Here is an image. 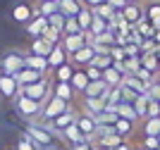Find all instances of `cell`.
Instances as JSON below:
<instances>
[{
    "label": "cell",
    "mask_w": 160,
    "mask_h": 150,
    "mask_svg": "<svg viewBox=\"0 0 160 150\" xmlns=\"http://www.w3.org/2000/svg\"><path fill=\"white\" fill-rule=\"evenodd\" d=\"M115 112H117L122 119H132V122H136V124L141 122L139 114H136V110H134V103H129V100H122V103L115 107Z\"/></svg>",
    "instance_id": "cb8c5ba5"
},
{
    "label": "cell",
    "mask_w": 160,
    "mask_h": 150,
    "mask_svg": "<svg viewBox=\"0 0 160 150\" xmlns=\"http://www.w3.org/2000/svg\"><path fill=\"white\" fill-rule=\"evenodd\" d=\"M74 124L79 126V131L88 138V141H91V138L96 136V131H98V119H96V114H91V112H79Z\"/></svg>",
    "instance_id": "ba28073f"
},
{
    "label": "cell",
    "mask_w": 160,
    "mask_h": 150,
    "mask_svg": "<svg viewBox=\"0 0 160 150\" xmlns=\"http://www.w3.org/2000/svg\"><path fill=\"white\" fill-rule=\"evenodd\" d=\"M146 117H160V100L148 98V110H146Z\"/></svg>",
    "instance_id": "7bdbcfd3"
},
{
    "label": "cell",
    "mask_w": 160,
    "mask_h": 150,
    "mask_svg": "<svg viewBox=\"0 0 160 150\" xmlns=\"http://www.w3.org/2000/svg\"><path fill=\"white\" fill-rule=\"evenodd\" d=\"M124 69H122L117 62H115L112 67H108L105 72H103V81H105L108 86H122V81H124Z\"/></svg>",
    "instance_id": "2e32d148"
},
{
    "label": "cell",
    "mask_w": 160,
    "mask_h": 150,
    "mask_svg": "<svg viewBox=\"0 0 160 150\" xmlns=\"http://www.w3.org/2000/svg\"><path fill=\"white\" fill-rule=\"evenodd\" d=\"M122 95H124V100H129V103H134V100L139 98V93H134L132 88H127V86H122Z\"/></svg>",
    "instance_id": "681fc988"
},
{
    "label": "cell",
    "mask_w": 160,
    "mask_h": 150,
    "mask_svg": "<svg viewBox=\"0 0 160 150\" xmlns=\"http://www.w3.org/2000/svg\"><path fill=\"white\" fill-rule=\"evenodd\" d=\"M141 148H160V138L158 136H143L141 138Z\"/></svg>",
    "instance_id": "f6af8a7d"
},
{
    "label": "cell",
    "mask_w": 160,
    "mask_h": 150,
    "mask_svg": "<svg viewBox=\"0 0 160 150\" xmlns=\"http://www.w3.org/2000/svg\"><path fill=\"white\" fill-rule=\"evenodd\" d=\"M48 24H50V26H55L58 31H65V24H67V14H62L60 10H58L55 14H50V17H48Z\"/></svg>",
    "instance_id": "60d3db41"
},
{
    "label": "cell",
    "mask_w": 160,
    "mask_h": 150,
    "mask_svg": "<svg viewBox=\"0 0 160 150\" xmlns=\"http://www.w3.org/2000/svg\"><path fill=\"white\" fill-rule=\"evenodd\" d=\"M110 150H132V145H129L127 141H122L120 145H115V148H110Z\"/></svg>",
    "instance_id": "f5cc1de1"
},
{
    "label": "cell",
    "mask_w": 160,
    "mask_h": 150,
    "mask_svg": "<svg viewBox=\"0 0 160 150\" xmlns=\"http://www.w3.org/2000/svg\"><path fill=\"white\" fill-rule=\"evenodd\" d=\"M88 81H91V79H88V74H86V67H77L74 74H72V79H69V84L74 86V91L79 93V95L84 93V88L88 86Z\"/></svg>",
    "instance_id": "d6986e66"
},
{
    "label": "cell",
    "mask_w": 160,
    "mask_h": 150,
    "mask_svg": "<svg viewBox=\"0 0 160 150\" xmlns=\"http://www.w3.org/2000/svg\"><path fill=\"white\" fill-rule=\"evenodd\" d=\"M148 95L153 100H160V84H158V79H155V84L148 86Z\"/></svg>",
    "instance_id": "7dc6e473"
},
{
    "label": "cell",
    "mask_w": 160,
    "mask_h": 150,
    "mask_svg": "<svg viewBox=\"0 0 160 150\" xmlns=\"http://www.w3.org/2000/svg\"><path fill=\"white\" fill-rule=\"evenodd\" d=\"M134 31L139 33V36H143V38H153V36H155V29H153V24H151V22H148V19L139 22Z\"/></svg>",
    "instance_id": "74e56055"
},
{
    "label": "cell",
    "mask_w": 160,
    "mask_h": 150,
    "mask_svg": "<svg viewBox=\"0 0 160 150\" xmlns=\"http://www.w3.org/2000/svg\"><path fill=\"white\" fill-rule=\"evenodd\" d=\"M115 12H117V10H115L112 5H98V7H93V14L96 17H103V19L105 22H110V24H112V19H115Z\"/></svg>",
    "instance_id": "e575fe53"
},
{
    "label": "cell",
    "mask_w": 160,
    "mask_h": 150,
    "mask_svg": "<svg viewBox=\"0 0 160 150\" xmlns=\"http://www.w3.org/2000/svg\"><path fill=\"white\" fill-rule=\"evenodd\" d=\"M158 150H160V148H158Z\"/></svg>",
    "instance_id": "be15d7a7"
},
{
    "label": "cell",
    "mask_w": 160,
    "mask_h": 150,
    "mask_svg": "<svg viewBox=\"0 0 160 150\" xmlns=\"http://www.w3.org/2000/svg\"><path fill=\"white\" fill-rule=\"evenodd\" d=\"M24 133H27L41 150H58L60 148L62 136H58L55 131H50V126L43 124V122H27V124H24Z\"/></svg>",
    "instance_id": "6da1fadb"
},
{
    "label": "cell",
    "mask_w": 160,
    "mask_h": 150,
    "mask_svg": "<svg viewBox=\"0 0 160 150\" xmlns=\"http://www.w3.org/2000/svg\"><path fill=\"white\" fill-rule=\"evenodd\" d=\"M74 69H77V67L67 60V62H62L60 67L50 69V74H48V76L53 79V81H69V79H72V74H74Z\"/></svg>",
    "instance_id": "ac0fdd59"
},
{
    "label": "cell",
    "mask_w": 160,
    "mask_h": 150,
    "mask_svg": "<svg viewBox=\"0 0 160 150\" xmlns=\"http://www.w3.org/2000/svg\"><path fill=\"white\" fill-rule=\"evenodd\" d=\"M58 5H60V12L67 14V17H77L79 10L84 7L81 0H58Z\"/></svg>",
    "instance_id": "f546056e"
},
{
    "label": "cell",
    "mask_w": 160,
    "mask_h": 150,
    "mask_svg": "<svg viewBox=\"0 0 160 150\" xmlns=\"http://www.w3.org/2000/svg\"><path fill=\"white\" fill-rule=\"evenodd\" d=\"M158 138H160V136H158Z\"/></svg>",
    "instance_id": "6125c7cd"
},
{
    "label": "cell",
    "mask_w": 160,
    "mask_h": 150,
    "mask_svg": "<svg viewBox=\"0 0 160 150\" xmlns=\"http://www.w3.org/2000/svg\"><path fill=\"white\" fill-rule=\"evenodd\" d=\"M93 17H96V14H93V10H91V7L84 5V7L79 10V14H77V22H79V29H81L84 33L91 29V24H93Z\"/></svg>",
    "instance_id": "f1b7e54d"
},
{
    "label": "cell",
    "mask_w": 160,
    "mask_h": 150,
    "mask_svg": "<svg viewBox=\"0 0 160 150\" xmlns=\"http://www.w3.org/2000/svg\"><path fill=\"white\" fill-rule=\"evenodd\" d=\"M86 74H88L91 81H100V79H103V69H98V67H93V65L86 67Z\"/></svg>",
    "instance_id": "bcb514c9"
},
{
    "label": "cell",
    "mask_w": 160,
    "mask_h": 150,
    "mask_svg": "<svg viewBox=\"0 0 160 150\" xmlns=\"http://www.w3.org/2000/svg\"><path fill=\"white\" fill-rule=\"evenodd\" d=\"M141 133L143 136H160V117L141 119Z\"/></svg>",
    "instance_id": "d4e9b609"
},
{
    "label": "cell",
    "mask_w": 160,
    "mask_h": 150,
    "mask_svg": "<svg viewBox=\"0 0 160 150\" xmlns=\"http://www.w3.org/2000/svg\"><path fill=\"white\" fill-rule=\"evenodd\" d=\"M108 88H110V86H108L103 79H100V81H88V86L84 88L81 95H84V98H103V93H105Z\"/></svg>",
    "instance_id": "7402d4cb"
},
{
    "label": "cell",
    "mask_w": 160,
    "mask_h": 150,
    "mask_svg": "<svg viewBox=\"0 0 160 150\" xmlns=\"http://www.w3.org/2000/svg\"><path fill=\"white\" fill-rule=\"evenodd\" d=\"M153 52H155V55L160 57V43H155V50H153Z\"/></svg>",
    "instance_id": "9f6ffc18"
},
{
    "label": "cell",
    "mask_w": 160,
    "mask_h": 150,
    "mask_svg": "<svg viewBox=\"0 0 160 150\" xmlns=\"http://www.w3.org/2000/svg\"><path fill=\"white\" fill-rule=\"evenodd\" d=\"M122 86H127V88H132L134 93H139V95H143V93L148 91V86L141 81L136 74H124V81H122Z\"/></svg>",
    "instance_id": "83f0119b"
},
{
    "label": "cell",
    "mask_w": 160,
    "mask_h": 150,
    "mask_svg": "<svg viewBox=\"0 0 160 150\" xmlns=\"http://www.w3.org/2000/svg\"><path fill=\"white\" fill-rule=\"evenodd\" d=\"M79 22H77V17H67V24H65V31L62 33H79Z\"/></svg>",
    "instance_id": "ee69618b"
},
{
    "label": "cell",
    "mask_w": 160,
    "mask_h": 150,
    "mask_svg": "<svg viewBox=\"0 0 160 150\" xmlns=\"http://www.w3.org/2000/svg\"><path fill=\"white\" fill-rule=\"evenodd\" d=\"M141 150H155V148H141Z\"/></svg>",
    "instance_id": "6f0895ef"
},
{
    "label": "cell",
    "mask_w": 160,
    "mask_h": 150,
    "mask_svg": "<svg viewBox=\"0 0 160 150\" xmlns=\"http://www.w3.org/2000/svg\"><path fill=\"white\" fill-rule=\"evenodd\" d=\"M153 41H155V43H160V29H158V31H155V36H153Z\"/></svg>",
    "instance_id": "db71d44e"
},
{
    "label": "cell",
    "mask_w": 160,
    "mask_h": 150,
    "mask_svg": "<svg viewBox=\"0 0 160 150\" xmlns=\"http://www.w3.org/2000/svg\"><path fill=\"white\" fill-rule=\"evenodd\" d=\"M77 122V112L74 110H67V112H62V114H58L55 119H50V122H46L48 126H50V131H55L58 136H62V131L65 129H69V126Z\"/></svg>",
    "instance_id": "9c48e42d"
},
{
    "label": "cell",
    "mask_w": 160,
    "mask_h": 150,
    "mask_svg": "<svg viewBox=\"0 0 160 150\" xmlns=\"http://www.w3.org/2000/svg\"><path fill=\"white\" fill-rule=\"evenodd\" d=\"M14 150H41V148L33 143L27 133H22V136L17 138V143H14Z\"/></svg>",
    "instance_id": "f35d334b"
},
{
    "label": "cell",
    "mask_w": 160,
    "mask_h": 150,
    "mask_svg": "<svg viewBox=\"0 0 160 150\" xmlns=\"http://www.w3.org/2000/svg\"><path fill=\"white\" fill-rule=\"evenodd\" d=\"M33 14H36V5H33V2H17V5L10 10V19H12L14 24L27 26Z\"/></svg>",
    "instance_id": "52a82bcc"
},
{
    "label": "cell",
    "mask_w": 160,
    "mask_h": 150,
    "mask_svg": "<svg viewBox=\"0 0 160 150\" xmlns=\"http://www.w3.org/2000/svg\"><path fill=\"white\" fill-rule=\"evenodd\" d=\"M62 141H67L69 145H77V143H84V141H88V138L79 131V126H77V124H72L69 129L62 131Z\"/></svg>",
    "instance_id": "484cf974"
},
{
    "label": "cell",
    "mask_w": 160,
    "mask_h": 150,
    "mask_svg": "<svg viewBox=\"0 0 160 150\" xmlns=\"http://www.w3.org/2000/svg\"><path fill=\"white\" fill-rule=\"evenodd\" d=\"M24 55H27V52L17 50V48L5 50L2 55H0V72H5V74H17L19 69H24V67H27Z\"/></svg>",
    "instance_id": "3957f363"
},
{
    "label": "cell",
    "mask_w": 160,
    "mask_h": 150,
    "mask_svg": "<svg viewBox=\"0 0 160 150\" xmlns=\"http://www.w3.org/2000/svg\"><path fill=\"white\" fill-rule=\"evenodd\" d=\"M41 38L50 41V43H60V41H62V31H58L55 26H50V24H48L46 29H43V33H41Z\"/></svg>",
    "instance_id": "ab89813d"
},
{
    "label": "cell",
    "mask_w": 160,
    "mask_h": 150,
    "mask_svg": "<svg viewBox=\"0 0 160 150\" xmlns=\"http://www.w3.org/2000/svg\"><path fill=\"white\" fill-rule=\"evenodd\" d=\"M58 10H60L58 0H36V12L43 14V17H50V14H55Z\"/></svg>",
    "instance_id": "d6a6232c"
},
{
    "label": "cell",
    "mask_w": 160,
    "mask_h": 150,
    "mask_svg": "<svg viewBox=\"0 0 160 150\" xmlns=\"http://www.w3.org/2000/svg\"><path fill=\"white\" fill-rule=\"evenodd\" d=\"M19 81H17V76L14 74H5L0 72V98L2 100H10L12 103L17 95H19Z\"/></svg>",
    "instance_id": "8992f818"
},
{
    "label": "cell",
    "mask_w": 160,
    "mask_h": 150,
    "mask_svg": "<svg viewBox=\"0 0 160 150\" xmlns=\"http://www.w3.org/2000/svg\"><path fill=\"white\" fill-rule=\"evenodd\" d=\"M146 19L153 24L155 31L160 29V0H153V2L146 5Z\"/></svg>",
    "instance_id": "4dcf8cb0"
},
{
    "label": "cell",
    "mask_w": 160,
    "mask_h": 150,
    "mask_svg": "<svg viewBox=\"0 0 160 150\" xmlns=\"http://www.w3.org/2000/svg\"><path fill=\"white\" fill-rule=\"evenodd\" d=\"M108 5H112L115 10H124V5H127V0H105Z\"/></svg>",
    "instance_id": "f907efd6"
},
{
    "label": "cell",
    "mask_w": 160,
    "mask_h": 150,
    "mask_svg": "<svg viewBox=\"0 0 160 150\" xmlns=\"http://www.w3.org/2000/svg\"><path fill=\"white\" fill-rule=\"evenodd\" d=\"M62 48L67 50V55H74V52L79 50V48H84L88 43L86 41V33L79 31V33H62Z\"/></svg>",
    "instance_id": "8fae6325"
},
{
    "label": "cell",
    "mask_w": 160,
    "mask_h": 150,
    "mask_svg": "<svg viewBox=\"0 0 160 150\" xmlns=\"http://www.w3.org/2000/svg\"><path fill=\"white\" fill-rule=\"evenodd\" d=\"M91 65L105 72L108 67H112V65H115V60H112V55H110V52H96V57H93V62H91Z\"/></svg>",
    "instance_id": "836d02e7"
},
{
    "label": "cell",
    "mask_w": 160,
    "mask_h": 150,
    "mask_svg": "<svg viewBox=\"0 0 160 150\" xmlns=\"http://www.w3.org/2000/svg\"><path fill=\"white\" fill-rule=\"evenodd\" d=\"M19 93H24L27 98H33V100H41V103H46V100L53 95V79L46 76L43 81H36V84L22 86Z\"/></svg>",
    "instance_id": "277c9868"
},
{
    "label": "cell",
    "mask_w": 160,
    "mask_h": 150,
    "mask_svg": "<svg viewBox=\"0 0 160 150\" xmlns=\"http://www.w3.org/2000/svg\"><path fill=\"white\" fill-rule=\"evenodd\" d=\"M93 57H96V48L91 46V43H86V46L79 48L74 55H69V62H72L74 67H88L93 62Z\"/></svg>",
    "instance_id": "7c38bea8"
},
{
    "label": "cell",
    "mask_w": 160,
    "mask_h": 150,
    "mask_svg": "<svg viewBox=\"0 0 160 150\" xmlns=\"http://www.w3.org/2000/svg\"><path fill=\"white\" fill-rule=\"evenodd\" d=\"M108 110L105 98H84V112H91V114H100V112Z\"/></svg>",
    "instance_id": "4316f807"
},
{
    "label": "cell",
    "mask_w": 160,
    "mask_h": 150,
    "mask_svg": "<svg viewBox=\"0 0 160 150\" xmlns=\"http://www.w3.org/2000/svg\"><path fill=\"white\" fill-rule=\"evenodd\" d=\"M127 2H132V5H141V2H146V0H127Z\"/></svg>",
    "instance_id": "11a10c76"
},
{
    "label": "cell",
    "mask_w": 160,
    "mask_h": 150,
    "mask_svg": "<svg viewBox=\"0 0 160 150\" xmlns=\"http://www.w3.org/2000/svg\"><path fill=\"white\" fill-rule=\"evenodd\" d=\"M53 48H55V43L41 38V36L38 38H31V43H29V52H36V55H43V57H48Z\"/></svg>",
    "instance_id": "ffe728a7"
},
{
    "label": "cell",
    "mask_w": 160,
    "mask_h": 150,
    "mask_svg": "<svg viewBox=\"0 0 160 150\" xmlns=\"http://www.w3.org/2000/svg\"><path fill=\"white\" fill-rule=\"evenodd\" d=\"M53 95H58V98L67 100V103L72 105L74 100H77V95H79V93L74 91V86L69 84V81H53Z\"/></svg>",
    "instance_id": "4fadbf2b"
},
{
    "label": "cell",
    "mask_w": 160,
    "mask_h": 150,
    "mask_svg": "<svg viewBox=\"0 0 160 150\" xmlns=\"http://www.w3.org/2000/svg\"><path fill=\"white\" fill-rule=\"evenodd\" d=\"M141 67H146L148 72H153V74H160V57L155 52H143L141 55Z\"/></svg>",
    "instance_id": "1f68e13d"
},
{
    "label": "cell",
    "mask_w": 160,
    "mask_h": 150,
    "mask_svg": "<svg viewBox=\"0 0 160 150\" xmlns=\"http://www.w3.org/2000/svg\"><path fill=\"white\" fill-rule=\"evenodd\" d=\"M148 91L143 93V95H139V98L134 100V110H136V114H139V119H146V110H148Z\"/></svg>",
    "instance_id": "d590c367"
},
{
    "label": "cell",
    "mask_w": 160,
    "mask_h": 150,
    "mask_svg": "<svg viewBox=\"0 0 160 150\" xmlns=\"http://www.w3.org/2000/svg\"><path fill=\"white\" fill-rule=\"evenodd\" d=\"M24 62H27V67H31V69H38V72H43V74H50V65H48V57H43V55H36V52H27V55H24Z\"/></svg>",
    "instance_id": "e0dca14e"
},
{
    "label": "cell",
    "mask_w": 160,
    "mask_h": 150,
    "mask_svg": "<svg viewBox=\"0 0 160 150\" xmlns=\"http://www.w3.org/2000/svg\"><path fill=\"white\" fill-rule=\"evenodd\" d=\"M134 74H136V76H139L141 81H143V84H146V86L155 84V79H158V74H153V72H148L146 67H139V69H136V72H134Z\"/></svg>",
    "instance_id": "b9f144b4"
},
{
    "label": "cell",
    "mask_w": 160,
    "mask_h": 150,
    "mask_svg": "<svg viewBox=\"0 0 160 150\" xmlns=\"http://www.w3.org/2000/svg\"><path fill=\"white\" fill-rule=\"evenodd\" d=\"M67 60H69V55H67V50L62 48V43H55V48L50 50V55H48V65H50V69L60 67L62 62H67Z\"/></svg>",
    "instance_id": "44dd1931"
},
{
    "label": "cell",
    "mask_w": 160,
    "mask_h": 150,
    "mask_svg": "<svg viewBox=\"0 0 160 150\" xmlns=\"http://www.w3.org/2000/svg\"><path fill=\"white\" fill-rule=\"evenodd\" d=\"M67 110H72V105L67 103V100H62V98H58V95H50V98L43 103V112H41V119L38 122H50V119H55L58 114H62V112H67Z\"/></svg>",
    "instance_id": "5b68a950"
},
{
    "label": "cell",
    "mask_w": 160,
    "mask_h": 150,
    "mask_svg": "<svg viewBox=\"0 0 160 150\" xmlns=\"http://www.w3.org/2000/svg\"><path fill=\"white\" fill-rule=\"evenodd\" d=\"M120 14L124 17V22H127L132 29H136V24H139V22L146 19V7H143V5H132V2H127V5H124V10H120Z\"/></svg>",
    "instance_id": "30bf717a"
},
{
    "label": "cell",
    "mask_w": 160,
    "mask_h": 150,
    "mask_svg": "<svg viewBox=\"0 0 160 150\" xmlns=\"http://www.w3.org/2000/svg\"><path fill=\"white\" fill-rule=\"evenodd\" d=\"M132 150H141V145H139V148H132Z\"/></svg>",
    "instance_id": "680465c9"
},
{
    "label": "cell",
    "mask_w": 160,
    "mask_h": 150,
    "mask_svg": "<svg viewBox=\"0 0 160 150\" xmlns=\"http://www.w3.org/2000/svg\"><path fill=\"white\" fill-rule=\"evenodd\" d=\"M146 2H153V0H146Z\"/></svg>",
    "instance_id": "94428289"
},
{
    "label": "cell",
    "mask_w": 160,
    "mask_h": 150,
    "mask_svg": "<svg viewBox=\"0 0 160 150\" xmlns=\"http://www.w3.org/2000/svg\"><path fill=\"white\" fill-rule=\"evenodd\" d=\"M134 131H136V122H132V119H122L120 117L117 122H115V133H117L120 138H124V141L132 136Z\"/></svg>",
    "instance_id": "603a6c76"
},
{
    "label": "cell",
    "mask_w": 160,
    "mask_h": 150,
    "mask_svg": "<svg viewBox=\"0 0 160 150\" xmlns=\"http://www.w3.org/2000/svg\"><path fill=\"white\" fill-rule=\"evenodd\" d=\"M96 119H98V124H103V126H115V122L120 119V114L115 110H105V112H100V114H96Z\"/></svg>",
    "instance_id": "8d00e7d4"
},
{
    "label": "cell",
    "mask_w": 160,
    "mask_h": 150,
    "mask_svg": "<svg viewBox=\"0 0 160 150\" xmlns=\"http://www.w3.org/2000/svg\"><path fill=\"white\" fill-rule=\"evenodd\" d=\"M12 107H14V112H17V117L24 119V122H38L41 112H43V103H41V100H33V98H27L24 93H19V95L12 100Z\"/></svg>",
    "instance_id": "7a4b0ae2"
},
{
    "label": "cell",
    "mask_w": 160,
    "mask_h": 150,
    "mask_svg": "<svg viewBox=\"0 0 160 150\" xmlns=\"http://www.w3.org/2000/svg\"><path fill=\"white\" fill-rule=\"evenodd\" d=\"M14 76H17L19 86H29V84H36V81H43L48 74L38 72V69H31V67H24V69H19V72L14 74Z\"/></svg>",
    "instance_id": "9a60e30c"
},
{
    "label": "cell",
    "mask_w": 160,
    "mask_h": 150,
    "mask_svg": "<svg viewBox=\"0 0 160 150\" xmlns=\"http://www.w3.org/2000/svg\"><path fill=\"white\" fill-rule=\"evenodd\" d=\"M81 2H84L86 7H91V10H93V7H98V5H105V0H81Z\"/></svg>",
    "instance_id": "816d5d0a"
},
{
    "label": "cell",
    "mask_w": 160,
    "mask_h": 150,
    "mask_svg": "<svg viewBox=\"0 0 160 150\" xmlns=\"http://www.w3.org/2000/svg\"><path fill=\"white\" fill-rule=\"evenodd\" d=\"M69 150H98L93 145V141H84V143H77V145H72Z\"/></svg>",
    "instance_id": "c3c4849f"
},
{
    "label": "cell",
    "mask_w": 160,
    "mask_h": 150,
    "mask_svg": "<svg viewBox=\"0 0 160 150\" xmlns=\"http://www.w3.org/2000/svg\"><path fill=\"white\" fill-rule=\"evenodd\" d=\"M158 84H160V74H158Z\"/></svg>",
    "instance_id": "91938a15"
},
{
    "label": "cell",
    "mask_w": 160,
    "mask_h": 150,
    "mask_svg": "<svg viewBox=\"0 0 160 150\" xmlns=\"http://www.w3.org/2000/svg\"><path fill=\"white\" fill-rule=\"evenodd\" d=\"M48 26V17H43V14H33L31 19H29V24L24 26V31H27L29 38H38L41 33H43V29Z\"/></svg>",
    "instance_id": "5bb4252c"
}]
</instances>
